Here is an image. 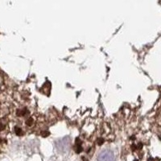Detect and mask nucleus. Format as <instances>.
Masks as SVG:
<instances>
[{"mask_svg": "<svg viewBox=\"0 0 161 161\" xmlns=\"http://www.w3.org/2000/svg\"><path fill=\"white\" fill-rule=\"evenodd\" d=\"M15 132H16L17 135H19L21 133V130L20 129H19V128H15Z\"/></svg>", "mask_w": 161, "mask_h": 161, "instance_id": "nucleus-2", "label": "nucleus"}, {"mask_svg": "<svg viewBox=\"0 0 161 161\" xmlns=\"http://www.w3.org/2000/svg\"><path fill=\"white\" fill-rule=\"evenodd\" d=\"M115 157L114 153L110 150H105L99 154L98 157L99 161H115Z\"/></svg>", "mask_w": 161, "mask_h": 161, "instance_id": "nucleus-1", "label": "nucleus"}]
</instances>
